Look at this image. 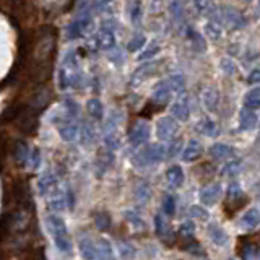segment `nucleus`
I'll use <instances>...</instances> for the list:
<instances>
[{"instance_id": "nucleus-1", "label": "nucleus", "mask_w": 260, "mask_h": 260, "mask_svg": "<svg viewBox=\"0 0 260 260\" xmlns=\"http://www.w3.org/2000/svg\"><path fill=\"white\" fill-rule=\"evenodd\" d=\"M47 224L49 229H51L54 244L57 246L60 252H70L72 251V242H70V236L67 231V226H65L64 220L57 217V215H51L47 218Z\"/></svg>"}, {"instance_id": "nucleus-22", "label": "nucleus", "mask_w": 260, "mask_h": 260, "mask_svg": "<svg viewBox=\"0 0 260 260\" xmlns=\"http://www.w3.org/2000/svg\"><path fill=\"white\" fill-rule=\"evenodd\" d=\"M166 83H168L169 90L171 93H178V95H182V93L186 91V78L184 75H171L168 80H166Z\"/></svg>"}, {"instance_id": "nucleus-7", "label": "nucleus", "mask_w": 260, "mask_h": 260, "mask_svg": "<svg viewBox=\"0 0 260 260\" xmlns=\"http://www.w3.org/2000/svg\"><path fill=\"white\" fill-rule=\"evenodd\" d=\"M208 154L210 158L217 159V161H223V159L233 158L236 154V150L231 145H228V143H213L208 148Z\"/></svg>"}, {"instance_id": "nucleus-30", "label": "nucleus", "mask_w": 260, "mask_h": 260, "mask_svg": "<svg viewBox=\"0 0 260 260\" xmlns=\"http://www.w3.org/2000/svg\"><path fill=\"white\" fill-rule=\"evenodd\" d=\"M80 140L83 145H90L95 142V129L88 122H83L80 127Z\"/></svg>"}, {"instance_id": "nucleus-9", "label": "nucleus", "mask_w": 260, "mask_h": 260, "mask_svg": "<svg viewBox=\"0 0 260 260\" xmlns=\"http://www.w3.org/2000/svg\"><path fill=\"white\" fill-rule=\"evenodd\" d=\"M220 195H221V186L218 184V182L208 184L200 190V202L203 203V205L212 207L218 202Z\"/></svg>"}, {"instance_id": "nucleus-44", "label": "nucleus", "mask_w": 260, "mask_h": 260, "mask_svg": "<svg viewBox=\"0 0 260 260\" xmlns=\"http://www.w3.org/2000/svg\"><path fill=\"white\" fill-rule=\"evenodd\" d=\"M189 213H190L192 218H197V220H202V221H207L208 220L207 208H203L200 205H192L190 210H189Z\"/></svg>"}, {"instance_id": "nucleus-46", "label": "nucleus", "mask_w": 260, "mask_h": 260, "mask_svg": "<svg viewBox=\"0 0 260 260\" xmlns=\"http://www.w3.org/2000/svg\"><path fill=\"white\" fill-rule=\"evenodd\" d=\"M159 52V44H150V46H148L145 51H143L140 55H138V59L140 60H148V59H151V57H154V55H156Z\"/></svg>"}, {"instance_id": "nucleus-36", "label": "nucleus", "mask_w": 260, "mask_h": 260, "mask_svg": "<svg viewBox=\"0 0 260 260\" xmlns=\"http://www.w3.org/2000/svg\"><path fill=\"white\" fill-rule=\"evenodd\" d=\"M104 145L109 151H114L120 148V138L117 137V134H106L104 135Z\"/></svg>"}, {"instance_id": "nucleus-16", "label": "nucleus", "mask_w": 260, "mask_h": 260, "mask_svg": "<svg viewBox=\"0 0 260 260\" xmlns=\"http://www.w3.org/2000/svg\"><path fill=\"white\" fill-rule=\"evenodd\" d=\"M59 135L64 142H74L76 135H78V125H76L74 120H67V122H62L59 125Z\"/></svg>"}, {"instance_id": "nucleus-33", "label": "nucleus", "mask_w": 260, "mask_h": 260, "mask_svg": "<svg viewBox=\"0 0 260 260\" xmlns=\"http://www.w3.org/2000/svg\"><path fill=\"white\" fill-rule=\"evenodd\" d=\"M62 109L65 111V112H67V115H69V117H72V119L78 117V114H80V106L76 104L75 99H70V98H67L64 101Z\"/></svg>"}, {"instance_id": "nucleus-21", "label": "nucleus", "mask_w": 260, "mask_h": 260, "mask_svg": "<svg viewBox=\"0 0 260 260\" xmlns=\"http://www.w3.org/2000/svg\"><path fill=\"white\" fill-rule=\"evenodd\" d=\"M197 129H198V132H200V134H203L205 137H212V138L217 137L220 134L217 122H215V120H212L210 117L202 119L200 122L197 124Z\"/></svg>"}, {"instance_id": "nucleus-4", "label": "nucleus", "mask_w": 260, "mask_h": 260, "mask_svg": "<svg viewBox=\"0 0 260 260\" xmlns=\"http://www.w3.org/2000/svg\"><path fill=\"white\" fill-rule=\"evenodd\" d=\"M178 130H179L178 122H176L173 117H169V115H164V117H161L156 122V137H158V140H161V142L174 140Z\"/></svg>"}, {"instance_id": "nucleus-32", "label": "nucleus", "mask_w": 260, "mask_h": 260, "mask_svg": "<svg viewBox=\"0 0 260 260\" xmlns=\"http://www.w3.org/2000/svg\"><path fill=\"white\" fill-rule=\"evenodd\" d=\"M259 88H252L251 91L247 93L246 95V108L247 109H252V111H256L259 108V104H260V99H259Z\"/></svg>"}, {"instance_id": "nucleus-18", "label": "nucleus", "mask_w": 260, "mask_h": 260, "mask_svg": "<svg viewBox=\"0 0 260 260\" xmlns=\"http://www.w3.org/2000/svg\"><path fill=\"white\" fill-rule=\"evenodd\" d=\"M203 104H205L207 111L210 112H215L218 109V104H220V93L217 88H208V90L203 93Z\"/></svg>"}, {"instance_id": "nucleus-42", "label": "nucleus", "mask_w": 260, "mask_h": 260, "mask_svg": "<svg viewBox=\"0 0 260 260\" xmlns=\"http://www.w3.org/2000/svg\"><path fill=\"white\" fill-rule=\"evenodd\" d=\"M163 208H164V213L168 215V217H174L176 215V198L173 195H166L163 200Z\"/></svg>"}, {"instance_id": "nucleus-43", "label": "nucleus", "mask_w": 260, "mask_h": 260, "mask_svg": "<svg viewBox=\"0 0 260 260\" xmlns=\"http://www.w3.org/2000/svg\"><path fill=\"white\" fill-rule=\"evenodd\" d=\"M154 233L159 237H164L168 234V228H166V221L163 220L161 215H156L154 217Z\"/></svg>"}, {"instance_id": "nucleus-5", "label": "nucleus", "mask_w": 260, "mask_h": 260, "mask_svg": "<svg viewBox=\"0 0 260 260\" xmlns=\"http://www.w3.org/2000/svg\"><path fill=\"white\" fill-rule=\"evenodd\" d=\"M221 20H223L224 25H228L231 30H244L247 26V18L239 12V10H236L233 7L221 8Z\"/></svg>"}, {"instance_id": "nucleus-23", "label": "nucleus", "mask_w": 260, "mask_h": 260, "mask_svg": "<svg viewBox=\"0 0 260 260\" xmlns=\"http://www.w3.org/2000/svg\"><path fill=\"white\" fill-rule=\"evenodd\" d=\"M117 251H119V257L122 260H132L137 256V251L132 242L120 239L117 241Z\"/></svg>"}, {"instance_id": "nucleus-26", "label": "nucleus", "mask_w": 260, "mask_h": 260, "mask_svg": "<svg viewBox=\"0 0 260 260\" xmlns=\"http://www.w3.org/2000/svg\"><path fill=\"white\" fill-rule=\"evenodd\" d=\"M98 256L99 259L103 260H114V249H112V244L106 239V237H101L98 242Z\"/></svg>"}, {"instance_id": "nucleus-20", "label": "nucleus", "mask_w": 260, "mask_h": 260, "mask_svg": "<svg viewBox=\"0 0 260 260\" xmlns=\"http://www.w3.org/2000/svg\"><path fill=\"white\" fill-rule=\"evenodd\" d=\"M54 187H55V178L51 171H47V173H44L39 178V181H37V190H39L41 195H47Z\"/></svg>"}, {"instance_id": "nucleus-2", "label": "nucleus", "mask_w": 260, "mask_h": 260, "mask_svg": "<svg viewBox=\"0 0 260 260\" xmlns=\"http://www.w3.org/2000/svg\"><path fill=\"white\" fill-rule=\"evenodd\" d=\"M164 158H166V148L161 143H150V145H147L145 148H142L140 151L134 154L132 163L137 168H145V166L161 163Z\"/></svg>"}, {"instance_id": "nucleus-28", "label": "nucleus", "mask_w": 260, "mask_h": 260, "mask_svg": "<svg viewBox=\"0 0 260 260\" xmlns=\"http://www.w3.org/2000/svg\"><path fill=\"white\" fill-rule=\"evenodd\" d=\"M93 218H95V224L99 231H109L111 229V217L109 213L106 212H95L93 215Z\"/></svg>"}, {"instance_id": "nucleus-25", "label": "nucleus", "mask_w": 260, "mask_h": 260, "mask_svg": "<svg viewBox=\"0 0 260 260\" xmlns=\"http://www.w3.org/2000/svg\"><path fill=\"white\" fill-rule=\"evenodd\" d=\"M154 65H156V64H145V65H142L140 69H137V70L134 72V75H132L130 85H132V86H137L138 83H142L143 78H145V76H148V75H150L151 72L154 70Z\"/></svg>"}, {"instance_id": "nucleus-29", "label": "nucleus", "mask_w": 260, "mask_h": 260, "mask_svg": "<svg viewBox=\"0 0 260 260\" xmlns=\"http://www.w3.org/2000/svg\"><path fill=\"white\" fill-rule=\"evenodd\" d=\"M28 156H30V147L25 142H18L15 145V159L18 164H26Z\"/></svg>"}, {"instance_id": "nucleus-49", "label": "nucleus", "mask_w": 260, "mask_h": 260, "mask_svg": "<svg viewBox=\"0 0 260 260\" xmlns=\"http://www.w3.org/2000/svg\"><path fill=\"white\" fill-rule=\"evenodd\" d=\"M169 12L173 13V16L176 20H179L182 13H184V3L181 2H171L169 3Z\"/></svg>"}, {"instance_id": "nucleus-17", "label": "nucleus", "mask_w": 260, "mask_h": 260, "mask_svg": "<svg viewBox=\"0 0 260 260\" xmlns=\"http://www.w3.org/2000/svg\"><path fill=\"white\" fill-rule=\"evenodd\" d=\"M226 198H228V203H233L234 207L241 205L244 203V190H242L241 184L237 182H231L229 187H228V192H226Z\"/></svg>"}, {"instance_id": "nucleus-45", "label": "nucleus", "mask_w": 260, "mask_h": 260, "mask_svg": "<svg viewBox=\"0 0 260 260\" xmlns=\"http://www.w3.org/2000/svg\"><path fill=\"white\" fill-rule=\"evenodd\" d=\"M129 7V15H130V20L134 21V23H137L138 20L142 18V5L138 2H132L127 5Z\"/></svg>"}, {"instance_id": "nucleus-10", "label": "nucleus", "mask_w": 260, "mask_h": 260, "mask_svg": "<svg viewBox=\"0 0 260 260\" xmlns=\"http://www.w3.org/2000/svg\"><path fill=\"white\" fill-rule=\"evenodd\" d=\"M111 25H112L111 21H108V23L104 21L101 31H99V35H98V42H99V46H101L103 49H106V51H109V49H112V46L115 44L114 26H111Z\"/></svg>"}, {"instance_id": "nucleus-3", "label": "nucleus", "mask_w": 260, "mask_h": 260, "mask_svg": "<svg viewBox=\"0 0 260 260\" xmlns=\"http://www.w3.org/2000/svg\"><path fill=\"white\" fill-rule=\"evenodd\" d=\"M150 124L147 120H137V122L130 127V132H129V142L130 145L134 147H140V145H145L150 140Z\"/></svg>"}, {"instance_id": "nucleus-19", "label": "nucleus", "mask_w": 260, "mask_h": 260, "mask_svg": "<svg viewBox=\"0 0 260 260\" xmlns=\"http://www.w3.org/2000/svg\"><path fill=\"white\" fill-rule=\"evenodd\" d=\"M241 226L246 231H252L259 226V210L251 208L244 213V217L241 218Z\"/></svg>"}, {"instance_id": "nucleus-50", "label": "nucleus", "mask_w": 260, "mask_h": 260, "mask_svg": "<svg viewBox=\"0 0 260 260\" xmlns=\"http://www.w3.org/2000/svg\"><path fill=\"white\" fill-rule=\"evenodd\" d=\"M184 249L187 252H190L192 256H203V251H202V247H200L198 242H189Z\"/></svg>"}, {"instance_id": "nucleus-47", "label": "nucleus", "mask_w": 260, "mask_h": 260, "mask_svg": "<svg viewBox=\"0 0 260 260\" xmlns=\"http://www.w3.org/2000/svg\"><path fill=\"white\" fill-rule=\"evenodd\" d=\"M181 148H182V140H181V138H178V140H171V145H169L168 150H166V156L174 158L176 154L179 153Z\"/></svg>"}, {"instance_id": "nucleus-31", "label": "nucleus", "mask_w": 260, "mask_h": 260, "mask_svg": "<svg viewBox=\"0 0 260 260\" xmlns=\"http://www.w3.org/2000/svg\"><path fill=\"white\" fill-rule=\"evenodd\" d=\"M125 220L129 221V223L132 224V228H135V229H145L147 228L145 221H143L140 215H138L137 212H134V210H127Z\"/></svg>"}, {"instance_id": "nucleus-39", "label": "nucleus", "mask_w": 260, "mask_h": 260, "mask_svg": "<svg viewBox=\"0 0 260 260\" xmlns=\"http://www.w3.org/2000/svg\"><path fill=\"white\" fill-rule=\"evenodd\" d=\"M220 64H221V70H223L226 75H236L237 74V67H236V62L233 59L224 57V59H221Z\"/></svg>"}, {"instance_id": "nucleus-34", "label": "nucleus", "mask_w": 260, "mask_h": 260, "mask_svg": "<svg viewBox=\"0 0 260 260\" xmlns=\"http://www.w3.org/2000/svg\"><path fill=\"white\" fill-rule=\"evenodd\" d=\"M150 195H151V189L147 182H142L135 189V198L138 202H148L150 200Z\"/></svg>"}, {"instance_id": "nucleus-27", "label": "nucleus", "mask_w": 260, "mask_h": 260, "mask_svg": "<svg viewBox=\"0 0 260 260\" xmlns=\"http://www.w3.org/2000/svg\"><path fill=\"white\" fill-rule=\"evenodd\" d=\"M86 109H88V114L91 115L93 119L96 120H101L103 115H104V108H103V103L99 101V99H90V101L86 103Z\"/></svg>"}, {"instance_id": "nucleus-12", "label": "nucleus", "mask_w": 260, "mask_h": 260, "mask_svg": "<svg viewBox=\"0 0 260 260\" xmlns=\"http://www.w3.org/2000/svg\"><path fill=\"white\" fill-rule=\"evenodd\" d=\"M202 145L198 143L197 140H190L189 143H187V147L182 150V154H181V158H182V161L184 163H193L195 159H198L202 156Z\"/></svg>"}, {"instance_id": "nucleus-13", "label": "nucleus", "mask_w": 260, "mask_h": 260, "mask_svg": "<svg viewBox=\"0 0 260 260\" xmlns=\"http://www.w3.org/2000/svg\"><path fill=\"white\" fill-rule=\"evenodd\" d=\"M208 236H210V239H212L218 247H223V246H226L229 242L228 233H226L223 228H220L217 223H210L208 224Z\"/></svg>"}, {"instance_id": "nucleus-35", "label": "nucleus", "mask_w": 260, "mask_h": 260, "mask_svg": "<svg viewBox=\"0 0 260 260\" xmlns=\"http://www.w3.org/2000/svg\"><path fill=\"white\" fill-rule=\"evenodd\" d=\"M205 33H207V36L210 37V39L218 41L220 36H221V28L218 26V23L215 20H210L208 23L205 25Z\"/></svg>"}, {"instance_id": "nucleus-37", "label": "nucleus", "mask_w": 260, "mask_h": 260, "mask_svg": "<svg viewBox=\"0 0 260 260\" xmlns=\"http://www.w3.org/2000/svg\"><path fill=\"white\" fill-rule=\"evenodd\" d=\"M187 35H189L190 41L193 42V47H195V51H197V52H203V51H205V42H203L202 36L198 35L197 31L189 30V31H187Z\"/></svg>"}, {"instance_id": "nucleus-51", "label": "nucleus", "mask_w": 260, "mask_h": 260, "mask_svg": "<svg viewBox=\"0 0 260 260\" xmlns=\"http://www.w3.org/2000/svg\"><path fill=\"white\" fill-rule=\"evenodd\" d=\"M254 256H257V251L254 249V246H244V249H242V259L254 260Z\"/></svg>"}, {"instance_id": "nucleus-38", "label": "nucleus", "mask_w": 260, "mask_h": 260, "mask_svg": "<svg viewBox=\"0 0 260 260\" xmlns=\"http://www.w3.org/2000/svg\"><path fill=\"white\" fill-rule=\"evenodd\" d=\"M145 39H147V37L143 36V35H135V36L130 39V42H129V46H127V49H129L130 52L140 51V49L145 46Z\"/></svg>"}, {"instance_id": "nucleus-11", "label": "nucleus", "mask_w": 260, "mask_h": 260, "mask_svg": "<svg viewBox=\"0 0 260 260\" xmlns=\"http://www.w3.org/2000/svg\"><path fill=\"white\" fill-rule=\"evenodd\" d=\"M171 95H173V93H171L166 80H161L159 83H156L154 88H153V101L156 104H159V106H166V104H169Z\"/></svg>"}, {"instance_id": "nucleus-48", "label": "nucleus", "mask_w": 260, "mask_h": 260, "mask_svg": "<svg viewBox=\"0 0 260 260\" xmlns=\"http://www.w3.org/2000/svg\"><path fill=\"white\" fill-rule=\"evenodd\" d=\"M59 88L60 90H67L70 88V75L67 74V70L60 69L59 72Z\"/></svg>"}, {"instance_id": "nucleus-15", "label": "nucleus", "mask_w": 260, "mask_h": 260, "mask_svg": "<svg viewBox=\"0 0 260 260\" xmlns=\"http://www.w3.org/2000/svg\"><path fill=\"white\" fill-rule=\"evenodd\" d=\"M257 112L252 109L244 108L239 114V127L241 130H254L257 125Z\"/></svg>"}, {"instance_id": "nucleus-14", "label": "nucleus", "mask_w": 260, "mask_h": 260, "mask_svg": "<svg viewBox=\"0 0 260 260\" xmlns=\"http://www.w3.org/2000/svg\"><path fill=\"white\" fill-rule=\"evenodd\" d=\"M166 179H168L169 186L173 187V189H179V187H182V184H184V171H182L181 166L174 164L171 166V168L166 171Z\"/></svg>"}, {"instance_id": "nucleus-41", "label": "nucleus", "mask_w": 260, "mask_h": 260, "mask_svg": "<svg viewBox=\"0 0 260 260\" xmlns=\"http://www.w3.org/2000/svg\"><path fill=\"white\" fill-rule=\"evenodd\" d=\"M179 234L184 237V239H190V237L195 234V224H193L192 221H184V223L181 224Z\"/></svg>"}, {"instance_id": "nucleus-24", "label": "nucleus", "mask_w": 260, "mask_h": 260, "mask_svg": "<svg viewBox=\"0 0 260 260\" xmlns=\"http://www.w3.org/2000/svg\"><path fill=\"white\" fill-rule=\"evenodd\" d=\"M242 169V161L241 159H231V161L224 163L221 168V176L224 178H234L236 174H239Z\"/></svg>"}, {"instance_id": "nucleus-6", "label": "nucleus", "mask_w": 260, "mask_h": 260, "mask_svg": "<svg viewBox=\"0 0 260 260\" xmlns=\"http://www.w3.org/2000/svg\"><path fill=\"white\" fill-rule=\"evenodd\" d=\"M169 117H173L176 122L178 120H189L190 117V106L187 98H179L178 101H174L169 108Z\"/></svg>"}, {"instance_id": "nucleus-8", "label": "nucleus", "mask_w": 260, "mask_h": 260, "mask_svg": "<svg viewBox=\"0 0 260 260\" xmlns=\"http://www.w3.org/2000/svg\"><path fill=\"white\" fill-rule=\"evenodd\" d=\"M78 249H80L81 257L85 260H99L98 247L95 246V242H93L86 234H81L78 237Z\"/></svg>"}, {"instance_id": "nucleus-40", "label": "nucleus", "mask_w": 260, "mask_h": 260, "mask_svg": "<svg viewBox=\"0 0 260 260\" xmlns=\"http://www.w3.org/2000/svg\"><path fill=\"white\" fill-rule=\"evenodd\" d=\"M26 166H30L31 169H37L41 166V151L35 148V150L30 151V156H28Z\"/></svg>"}, {"instance_id": "nucleus-52", "label": "nucleus", "mask_w": 260, "mask_h": 260, "mask_svg": "<svg viewBox=\"0 0 260 260\" xmlns=\"http://www.w3.org/2000/svg\"><path fill=\"white\" fill-rule=\"evenodd\" d=\"M247 83H249V85H257V83H259V69L251 72V75L247 76Z\"/></svg>"}]
</instances>
